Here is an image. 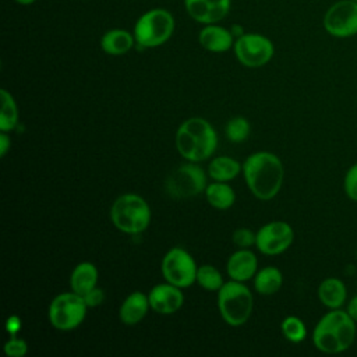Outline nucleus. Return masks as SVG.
Instances as JSON below:
<instances>
[{"label": "nucleus", "instance_id": "c9c22d12", "mask_svg": "<svg viewBox=\"0 0 357 357\" xmlns=\"http://www.w3.org/2000/svg\"><path fill=\"white\" fill-rule=\"evenodd\" d=\"M14 1H17L18 4H22V6H29V4L35 3L36 0H14Z\"/></svg>", "mask_w": 357, "mask_h": 357}, {"label": "nucleus", "instance_id": "4468645a", "mask_svg": "<svg viewBox=\"0 0 357 357\" xmlns=\"http://www.w3.org/2000/svg\"><path fill=\"white\" fill-rule=\"evenodd\" d=\"M149 305L162 315H170L178 311L184 303V294L180 287L166 282L156 284L148 293Z\"/></svg>", "mask_w": 357, "mask_h": 357}, {"label": "nucleus", "instance_id": "6e6552de", "mask_svg": "<svg viewBox=\"0 0 357 357\" xmlns=\"http://www.w3.org/2000/svg\"><path fill=\"white\" fill-rule=\"evenodd\" d=\"M165 185L173 198H191L206 188V174L195 162L184 163L167 176Z\"/></svg>", "mask_w": 357, "mask_h": 357}, {"label": "nucleus", "instance_id": "1a4fd4ad", "mask_svg": "<svg viewBox=\"0 0 357 357\" xmlns=\"http://www.w3.org/2000/svg\"><path fill=\"white\" fill-rule=\"evenodd\" d=\"M198 266L188 251L181 247L170 248L162 259V275L166 282L184 289L197 279Z\"/></svg>", "mask_w": 357, "mask_h": 357}, {"label": "nucleus", "instance_id": "f257e3e1", "mask_svg": "<svg viewBox=\"0 0 357 357\" xmlns=\"http://www.w3.org/2000/svg\"><path fill=\"white\" fill-rule=\"evenodd\" d=\"M244 180L250 191L261 201L272 199L280 190L284 177L282 160L272 152L250 155L243 163Z\"/></svg>", "mask_w": 357, "mask_h": 357}, {"label": "nucleus", "instance_id": "c756f323", "mask_svg": "<svg viewBox=\"0 0 357 357\" xmlns=\"http://www.w3.org/2000/svg\"><path fill=\"white\" fill-rule=\"evenodd\" d=\"M4 353L8 357H24L28 353V344L24 339L11 336V339L4 344Z\"/></svg>", "mask_w": 357, "mask_h": 357}, {"label": "nucleus", "instance_id": "5701e85b", "mask_svg": "<svg viewBox=\"0 0 357 357\" xmlns=\"http://www.w3.org/2000/svg\"><path fill=\"white\" fill-rule=\"evenodd\" d=\"M205 197L208 202L216 209H229L234 201L236 194L233 188L225 181H215L205 188Z\"/></svg>", "mask_w": 357, "mask_h": 357}, {"label": "nucleus", "instance_id": "6ab92c4d", "mask_svg": "<svg viewBox=\"0 0 357 357\" xmlns=\"http://www.w3.org/2000/svg\"><path fill=\"white\" fill-rule=\"evenodd\" d=\"M135 43L134 33L126 29H110L103 33L100 38V47L105 53L112 56H121L126 54L128 50L132 49Z\"/></svg>", "mask_w": 357, "mask_h": 357}, {"label": "nucleus", "instance_id": "4be33fe9", "mask_svg": "<svg viewBox=\"0 0 357 357\" xmlns=\"http://www.w3.org/2000/svg\"><path fill=\"white\" fill-rule=\"evenodd\" d=\"M241 170H243V166L230 156H218L212 159V162L208 166V174L215 181H225V183L233 180Z\"/></svg>", "mask_w": 357, "mask_h": 357}, {"label": "nucleus", "instance_id": "20e7f679", "mask_svg": "<svg viewBox=\"0 0 357 357\" xmlns=\"http://www.w3.org/2000/svg\"><path fill=\"white\" fill-rule=\"evenodd\" d=\"M113 225L123 233L139 234L151 222L148 202L137 194H123L116 198L110 209Z\"/></svg>", "mask_w": 357, "mask_h": 357}, {"label": "nucleus", "instance_id": "f8f14e48", "mask_svg": "<svg viewBox=\"0 0 357 357\" xmlns=\"http://www.w3.org/2000/svg\"><path fill=\"white\" fill-rule=\"evenodd\" d=\"M294 238L291 226L283 220H273L257 231L255 245L265 255H278L286 251Z\"/></svg>", "mask_w": 357, "mask_h": 357}, {"label": "nucleus", "instance_id": "f3484780", "mask_svg": "<svg viewBox=\"0 0 357 357\" xmlns=\"http://www.w3.org/2000/svg\"><path fill=\"white\" fill-rule=\"evenodd\" d=\"M148 294L142 291H134L126 297L119 310L120 321L128 326L137 325L141 322L149 310Z\"/></svg>", "mask_w": 357, "mask_h": 357}, {"label": "nucleus", "instance_id": "72a5a7b5", "mask_svg": "<svg viewBox=\"0 0 357 357\" xmlns=\"http://www.w3.org/2000/svg\"><path fill=\"white\" fill-rule=\"evenodd\" d=\"M346 311L349 312V315L357 322V294L347 303V308Z\"/></svg>", "mask_w": 357, "mask_h": 357}, {"label": "nucleus", "instance_id": "423d86ee", "mask_svg": "<svg viewBox=\"0 0 357 357\" xmlns=\"http://www.w3.org/2000/svg\"><path fill=\"white\" fill-rule=\"evenodd\" d=\"M218 308L230 326H241L252 312V294L243 282L229 280L218 290Z\"/></svg>", "mask_w": 357, "mask_h": 357}, {"label": "nucleus", "instance_id": "f704fd0d", "mask_svg": "<svg viewBox=\"0 0 357 357\" xmlns=\"http://www.w3.org/2000/svg\"><path fill=\"white\" fill-rule=\"evenodd\" d=\"M230 31H231V33H233V36H234L236 39H237V38H240L241 35H244V33H245L240 25H233Z\"/></svg>", "mask_w": 357, "mask_h": 357}, {"label": "nucleus", "instance_id": "a878e982", "mask_svg": "<svg viewBox=\"0 0 357 357\" xmlns=\"http://www.w3.org/2000/svg\"><path fill=\"white\" fill-rule=\"evenodd\" d=\"M280 328H282L284 337L293 343H300L307 336V328H305L304 322L298 317H294V315L286 317L282 321Z\"/></svg>", "mask_w": 357, "mask_h": 357}, {"label": "nucleus", "instance_id": "393cba45", "mask_svg": "<svg viewBox=\"0 0 357 357\" xmlns=\"http://www.w3.org/2000/svg\"><path fill=\"white\" fill-rule=\"evenodd\" d=\"M195 282L208 291H218L225 283L222 273L212 265L198 266Z\"/></svg>", "mask_w": 357, "mask_h": 357}, {"label": "nucleus", "instance_id": "bb28decb", "mask_svg": "<svg viewBox=\"0 0 357 357\" xmlns=\"http://www.w3.org/2000/svg\"><path fill=\"white\" fill-rule=\"evenodd\" d=\"M250 134V123L244 117H233L226 124V137L231 142H243Z\"/></svg>", "mask_w": 357, "mask_h": 357}, {"label": "nucleus", "instance_id": "2eb2a0df", "mask_svg": "<svg viewBox=\"0 0 357 357\" xmlns=\"http://www.w3.org/2000/svg\"><path fill=\"white\" fill-rule=\"evenodd\" d=\"M258 268V259L248 248H240L234 251L227 259V275L237 282H245L255 276Z\"/></svg>", "mask_w": 357, "mask_h": 357}, {"label": "nucleus", "instance_id": "a211bd4d", "mask_svg": "<svg viewBox=\"0 0 357 357\" xmlns=\"http://www.w3.org/2000/svg\"><path fill=\"white\" fill-rule=\"evenodd\" d=\"M318 298L329 310L340 308L347 298L344 283L337 278L324 279L318 286Z\"/></svg>", "mask_w": 357, "mask_h": 357}, {"label": "nucleus", "instance_id": "aec40b11", "mask_svg": "<svg viewBox=\"0 0 357 357\" xmlns=\"http://www.w3.org/2000/svg\"><path fill=\"white\" fill-rule=\"evenodd\" d=\"M98 283V269L91 262L78 264L70 278L71 290L79 296L86 294L89 290L96 287Z\"/></svg>", "mask_w": 357, "mask_h": 357}, {"label": "nucleus", "instance_id": "b1692460", "mask_svg": "<svg viewBox=\"0 0 357 357\" xmlns=\"http://www.w3.org/2000/svg\"><path fill=\"white\" fill-rule=\"evenodd\" d=\"M0 95H1L0 130L8 132L18 126V107L13 95L7 89H1Z\"/></svg>", "mask_w": 357, "mask_h": 357}, {"label": "nucleus", "instance_id": "c85d7f7f", "mask_svg": "<svg viewBox=\"0 0 357 357\" xmlns=\"http://www.w3.org/2000/svg\"><path fill=\"white\" fill-rule=\"evenodd\" d=\"M231 238H233V243H234L238 248H250L251 245L255 244L257 233H254L251 229L240 227V229L234 230Z\"/></svg>", "mask_w": 357, "mask_h": 357}, {"label": "nucleus", "instance_id": "f03ea898", "mask_svg": "<svg viewBox=\"0 0 357 357\" xmlns=\"http://www.w3.org/2000/svg\"><path fill=\"white\" fill-rule=\"evenodd\" d=\"M356 337V321L347 311L329 310L315 325L312 332L314 346L326 354L346 351Z\"/></svg>", "mask_w": 357, "mask_h": 357}, {"label": "nucleus", "instance_id": "2f4dec72", "mask_svg": "<svg viewBox=\"0 0 357 357\" xmlns=\"http://www.w3.org/2000/svg\"><path fill=\"white\" fill-rule=\"evenodd\" d=\"M21 326H22V322H21L20 317H17V315H11V317H8L7 321H6V329H7V332H8L11 336H15V335L20 332Z\"/></svg>", "mask_w": 357, "mask_h": 357}, {"label": "nucleus", "instance_id": "9d476101", "mask_svg": "<svg viewBox=\"0 0 357 357\" xmlns=\"http://www.w3.org/2000/svg\"><path fill=\"white\" fill-rule=\"evenodd\" d=\"M233 47L237 60L250 68L265 66L275 53L272 40L261 33H244L236 39Z\"/></svg>", "mask_w": 357, "mask_h": 357}, {"label": "nucleus", "instance_id": "dca6fc26", "mask_svg": "<svg viewBox=\"0 0 357 357\" xmlns=\"http://www.w3.org/2000/svg\"><path fill=\"white\" fill-rule=\"evenodd\" d=\"M199 45L212 53H223L234 46V36L230 29L218 24L205 25L198 35Z\"/></svg>", "mask_w": 357, "mask_h": 357}, {"label": "nucleus", "instance_id": "e433bc0d", "mask_svg": "<svg viewBox=\"0 0 357 357\" xmlns=\"http://www.w3.org/2000/svg\"><path fill=\"white\" fill-rule=\"evenodd\" d=\"M354 1H357V0H354Z\"/></svg>", "mask_w": 357, "mask_h": 357}, {"label": "nucleus", "instance_id": "ddd939ff", "mask_svg": "<svg viewBox=\"0 0 357 357\" xmlns=\"http://www.w3.org/2000/svg\"><path fill=\"white\" fill-rule=\"evenodd\" d=\"M231 0H184L187 14L204 25L218 24L230 11Z\"/></svg>", "mask_w": 357, "mask_h": 357}, {"label": "nucleus", "instance_id": "412c9836", "mask_svg": "<svg viewBox=\"0 0 357 357\" xmlns=\"http://www.w3.org/2000/svg\"><path fill=\"white\" fill-rule=\"evenodd\" d=\"M283 283L282 272L275 266H265L254 276V287L259 294L271 296L279 291Z\"/></svg>", "mask_w": 357, "mask_h": 357}, {"label": "nucleus", "instance_id": "cd10ccee", "mask_svg": "<svg viewBox=\"0 0 357 357\" xmlns=\"http://www.w3.org/2000/svg\"><path fill=\"white\" fill-rule=\"evenodd\" d=\"M344 192L351 201H357V163L351 165L346 174H344V181H343Z\"/></svg>", "mask_w": 357, "mask_h": 357}, {"label": "nucleus", "instance_id": "7ed1b4c3", "mask_svg": "<svg viewBox=\"0 0 357 357\" xmlns=\"http://www.w3.org/2000/svg\"><path fill=\"white\" fill-rule=\"evenodd\" d=\"M218 135L209 121L191 117L181 123L176 132V148L188 162L206 160L215 152Z\"/></svg>", "mask_w": 357, "mask_h": 357}, {"label": "nucleus", "instance_id": "0eeeda50", "mask_svg": "<svg viewBox=\"0 0 357 357\" xmlns=\"http://www.w3.org/2000/svg\"><path fill=\"white\" fill-rule=\"evenodd\" d=\"M88 305L82 296L67 291L56 296L49 305V321L59 331H71L82 324Z\"/></svg>", "mask_w": 357, "mask_h": 357}, {"label": "nucleus", "instance_id": "7c9ffc66", "mask_svg": "<svg viewBox=\"0 0 357 357\" xmlns=\"http://www.w3.org/2000/svg\"><path fill=\"white\" fill-rule=\"evenodd\" d=\"M84 297V300H85V303H86V305L88 307H98V305H100L103 301H105V293H103V290L100 289V287H93L92 290H89L86 294H84L82 296Z\"/></svg>", "mask_w": 357, "mask_h": 357}, {"label": "nucleus", "instance_id": "9b49d317", "mask_svg": "<svg viewBox=\"0 0 357 357\" xmlns=\"http://www.w3.org/2000/svg\"><path fill=\"white\" fill-rule=\"evenodd\" d=\"M325 31L335 38L357 35V1L337 0L325 13L322 20Z\"/></svg>", "mask_w": 357, "mask_h": 357}, {"label": "nucleus", "instance_id": "39448f33", "mask_svg": "<svg viewBox=\"0 0 357 357\" xmlns=\"http://www.w3.org/2000/svg\"><path fill=\"white\" fill-rule=\"evenodd\" d=\"M174 31V18L165 8L145 11L134 25L135 43L141 49L158 47L167 42Z\"/></svg>", "mask_w": 357, "mask_h": 357}, {"label": "nucleus", "instance_id": "473e14b6", "mask_svg": "<svg viewBox=\"0 0 357 357\" xmlns=\"http://www.w3.org/2000/svg\"><path fill=\"white\" fill-rule=\"evenodd\" d=\"M10 144H11L10 137L7 135L6 131H1V134H0V155H1V158L6 156L7 151L10 149Z\"/></svg>", "mask_w": 357, "mask_h": 357}]
</instances>
